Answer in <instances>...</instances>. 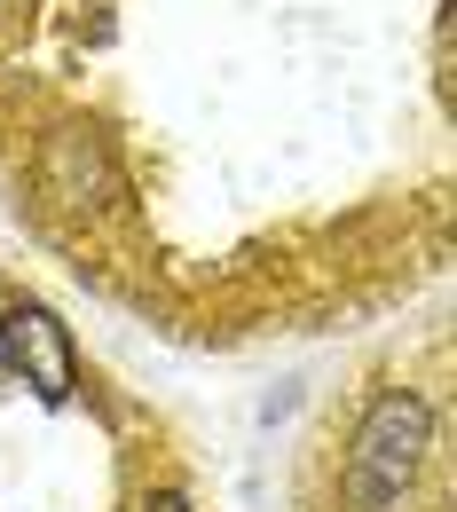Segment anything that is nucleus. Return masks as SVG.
<instances>
[{
  "instance_id": "f257e3e1",
  "label": "nucleus",
  "mask_w": 457,
  "mask_h": 512,
  "mask_svg": "<svg viewBox=\"0 0 457 512\" xmlns=\"http://www.w3.org/2000/svg\"><path fill=\"white\" fill-rule=\"evenodd\" d=\"M418 457H426V402L410 386H387L363 410L355 457H347V497H355V512H394L402 489H410V473H418Z\"/></svg>"
},
{
  "instance_id": "f03ea898",
  "label": "nucleus",
  "mask_w": 457,
  "mask_h": 512,
  "mask_svg": "<svg viewBox=\"0 0 457 512\" xmlns=\"http://www.w3.org/2000/svg\"><path fill=\"white\" fill-rule=\"evenodd\" d=\"M0 355H8V371H24V386H32L40 402H71V386H79L71 379V339L48 308L16 300V308L0 316Z\"/></svg>"
},
{
  "instance_id": "7ed1b4c3",
  "label": "nucleus",
  "mask_w": 457,
  "mask_h": 512,
  "mask_svg": "<svg viewBox=\"0 0 457 512\" xmlns=\"http://www.w3.org/2000/svg\"><path fill=\"white\" fill-rule=\"evenodd\" d=\"M48 190L64 197V205H103V197H111L103 142H87V134H56V150H48Z\"/></svg>"
},
{
  "instance_id": "20e7f679",
  "label": "nucleus",
  "mask_w": 457,
  "mask_h": 512,
  "mask_svg": "<svg viewBox=\"0 0 457 512\" xmlns=\"http://www.w3.org/2000/svg\"><path fill=\"white\" fill-rule=\"evenodd\" d=\"M142 512H190V497H182V489H158V497H150Z\"/></svg>"
}]
</instances>
